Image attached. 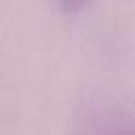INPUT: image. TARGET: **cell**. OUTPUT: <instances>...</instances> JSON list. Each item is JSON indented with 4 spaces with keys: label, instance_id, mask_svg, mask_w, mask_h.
Wrapping results in <instances>:
<instances>
[{
    "label": "cell",
    "instance_id": "1",
    "mask_svg": "<svg viewBox=\"0 0 135 135\" xmlns=\"http://www.w3.org/2000/svg\"><path fill=\"white\" fill-rule=\"evenodd\" d=\"M55 2H57V6H59L61 13H65V15H74V13L82 11L91 0H55Z\"/></svg>",
    "mask_w": 135,
    "mask_h": 135
}]
</instances>
